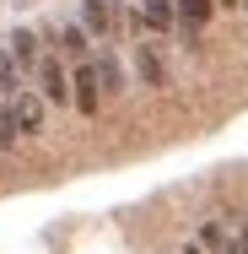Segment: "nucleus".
Returning <instances> with one entry per match:
<instances>
[{"mask_svg":"<svg viewBox=\"0 0 248 254\" xmlns=\"http://www.w3.org/2000/svg\"><path fill=\"white\" fill-rule=\"evenodd\" d=\"M98 44H113L124 27H130V11H124V0H81V16H76Z\"/></svg>","mask_w":248,"mask_h":254,"instance_id":"obj_1","label":"nucleus"},{"mask_svg":"<svg viewBox=\"0 0 248 254\" xmlns=\"http://www.w3.org/2000/svg\"><path fill=\"white\" fill-rule=\"evenodd\" d=\"M33 81H38V92H44L49 103H59V108L70 103V70H65V60H59L54 49H44L38 70H33Z\"/></svg>","mask_w":248,"mask_h":254,"instance_id":"obj_2","label":"nucleus"},{"mask_svg":"<svg viewBox=\"0 0 248 254\" xmlns=\"http://www.w3.org/2000/svg\"><path fill=\"white\" fill-rule=\"evenodd\" d=\"M70 103H76V114H98L102 108V81H98V65L92 60H81L76 70H70Z\"/></svg>","mask_w":248,"mask_h":254,"instance_id":"obj_3","label":"nucleus"},{"mask_svg":"<svg viewBox=\"0 0 248 254\" xmlns=\"http://www.w3.org/2000/svg\"><path fill=\"white\" fill-rule=\"evenodd\" d=\"M210 16H216V0H178V38H184V49H199V33H205Z\"/></svg>","mask_w":248,"mask_h":254,"instance_id":"obj_4","label":"nucleus"},{"mask_svg":"<svg viewBox=\"0 0 248 254\" xmlns=\"http://www.w3.org/2000/svg\"><path fill=\"white\" fill-rule=\"evenodd\" d=\"M135 11H141V33H156V38L178 33V0H141Z\"/></svg>","mask_w":248,"mask_h":254,"instance_id":"obj_5","label":"nucleus"},{"mask_svg":"<svg viewBox=\"0 0 248 254\" xmlns=\"http://www.w3.org/2000/svg\"><path fill=\"white\" fill-rule=\"evenodd\" d=\"M44 92H33V87H27V92H16V98H11V119H16V130H22V135H38V130H44Z\"/></svg>","mask_w":248,"mask_h":254,"instance_id":"obj_6","label":"nucleus"},{"mask_svg":"<svg viewBox=\"0 0 248 254\" xmlns=\"http://www.w3.org/2000/svg\"><path fill=\"white\" fill-rule=\"evenodd\" d=\"M5 49L16 54V65H22V70L33 76V70H38V60H44V38H38L33 27H16V33L5 38Z\"/></svg>","mask_w":248,"mask_h":254,"instance_id":"obj_7","label":"nucleus"},{"mask_svg":"<svg viewBox=\"0 0 248 254\" xmlns=\"http://www.w3.org/2000/svg\"><path fill=\"white\" fill-rule=\"evenodd\" d=\"M92 65H98V81H102V98H124L130 92V81H124V65H119V54L102 49L92 54Z\"/></svg>","mask_w":248,"mask_h":254,"instance_id":"obj_8","label":"nucleus"},{"mask_svg":"<svg viewBox=\"0 0 248 254\" xmlns=\"http://www.w3.org/2000/svg\"><path fill=\"white\" fill-rule=\"evenodd\" d=\"M135 76L146 81V87H167V65H162V54H156V44H135Z\"/></svg>","mask_w":248,"mask_h":254,"instance_id":"obj_9","label":"nucleus"},{"mask_svg":"<svg viewBox=\"0 0 248 254\" xmlns=\"http://www.w3.org/2000/svg\"><path fill=\"white\" fill-rule=\"evenodd\" d=\"M59 54H70L76 65L92 60V33H87L81 22H59Z\"/></svg>","mask_w":248,"mask_h":254,"instance_id":"obj_10","label":"nucleus"},{"mask_svg":"<svg viewBox=\"0 0 248 254\" xmlns=\"http://www.w3.org/2000/svg\"><path fill=\"white\" fill-rule=\"evenodd\" d=\"M16 92H27V70L16 65L11 49H0V103H11Z\"/></svg>","mask_w":248,"mask_h":254,"instance_id":"obj_11","label":"nucleus"},{"mask_svg":"<svg viewBox=\"0 0 248 254\" xmlns=\"http://www.w3.org/2000/svg\"><path fill=\"white\" fill-rule=\"evenodd\" d=\"M199 244H210V249H232V238H227V227H221V222H205V227H199Z\"/></svg>","mask_w":248,"mask_h":254,"instance_id":"obj_12","label":"nucleus"},{"mask_svg":"<svg viewBox=\"0 0 248 254\" xmlns=\"http://www.w3.org/2000/svg\"><path fill=\"white\" fill-rule=\"evenodd\" d=\"M216 5H243V0H216Z\"/></svg>","mask_w":248,"mask_h":254,"instance_id":"obj_13","label":"nucleus"},{"mask_svg":"<svg viewBox=\"0 0 248 254\" xmlns=\"http://www.w3.org/2000/svg\"><path fill=\"white\" fill-rule=\"evenodd\" d=\"M184 254H205V249H184Z\"/></svg>","mask_w":248,"mask_h":254,"instance_id":"obj_14","label":"nucleus"},{"mask_svg":"<svg viewBox=\"0 0 248 254\" xmlns=\"http://www.w3.org/2000/svg\"><path fill=\"white\" fill-rule=\"evenodd\" d=\"M243 11H248V0H243Z\"/></svg>","mask_w":248,"mask_h":254,"instance_id":"obj_15","label":"nucleus"}]
</instances>
